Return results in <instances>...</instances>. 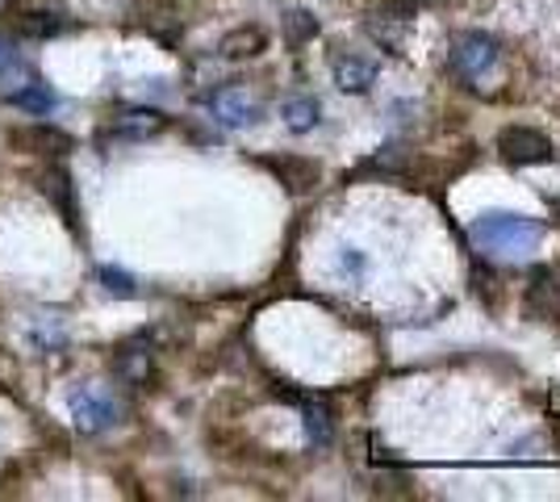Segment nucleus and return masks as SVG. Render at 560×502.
Here are the masks:
<instances>
[{
	"mask_svg": "<svg viewBox=\"0 0 560 502\" xmlns=\"http://www.w3.org/2000/svg\"><path fill=\"white\" fill-rule=\"evenodd\" d=\"M268 167L280 176V185L289 192H310L318 185V164L302 160V155H284V160H268Z\"/></svg>",
	"mask_w": 560,
	"mask_h": 502,
	"instance_id": "8",
	"label": "nucleus"
},
{
	"mask_svg": "<svg viewBox=\"0 0 560 502\" xmlns=\"http://www.w3.org/2000/svg\"><path fill=\"white\" fill-rule=\"evenodd\" d=\"M68 415L71 423L84 431V435H96V431H109L117 423V402L109 394H101L96 385H80L68 394Z\"/></svg>",
	"mask_w": 560,
	"mask_h": 502,
	"instance_id": "3",
	"label": "nucleus"
},
{
	"mask_svg": "<svg viewBox=\"0 0 560 502\" xmlns=\"http://www.w3.org/2000/svg\"><path fill=\"white\" fill-rule=\"evenodd\" d=\"M218 50H222L226 59H256L259 50H268V34H264L259 25H238V30H231V34L218 43Z\"/></svg>",
	"mask_w": 560,
	"mask_h": 502,
	"instance_id": "9",
	"label": "nucleus"
},
{
	"mask_svg": "<svg viewBox=\"0 0 560 502\" xmlns=\"http://www.w3.org/2000/svg\"><path fill=\"white\" fill-rule=\"evenodd\" d=\"M330 72H335V84H339V89H343V93H369V89H373L376 84V63L373 59H360V55H343V50H339V55H335V59H330Z\"/></svg>",
	"mask_w": 560,
	"mask_h": 502,
	"instance_id": "6",
	"label": "nucleus"
},
{
	"mask_svg": "<svg viewBox=\"0 0 560 502\" xmlns=\"http://www.w3.org/2000/svg\"><path fill=\"white\" fill-rule=\"evenodd\" d=\"M9 105H18L22 114H30V118H43V114H50L55 109V93L50 89H43L38 80H30V84H22L18 93L9 96Z\"/></svg>",
	"mask_w": 560,
	"mask_h": 502,
	"instance_id": "13",
	"label": "nucleus"
},
{
	"mask_svg": "<svg viewBox=\"0 0 560 502\" xmlns=\"http://www.w3.org/2000/svg\"><path fill=\"white\" fill-rule=\"evenodd\" d=\"M527 314L532 318H552L560 327V289L552 277H536V285L527 293Z\"/></svg>",
	"mask_w": 560,
	"mask_h": 502,
	"instance_id": "12",
	"label": "nucleus"
},
{
	"mask_svg": "<svg viewBox=\"0 0 560 502\" xmlns=\"http://www.w3.org/2000/svg\"><path fill=\"white\" fill-rule=\"evenodd\" d=\"M502 63V43L493 34H481V30H468L452 43V68L465 80H481L490 75L493 68Z\"/></svg>",
	"mask_w": 560,
	"mask_h": 502,
	"instance_id": "2",
	"label": "nucleus"
},
{
	"mask_svg": "<svg viewBox=\"0 0 560 502\" xmlns=\"http://www.w3.org/2000/svg\"><path fill=\"white\" fill-rule=\"evenodd\" d=\"M25 143L47 147V155H63V151H71V139H68V135H59V130H43V126H34V130L25 135Z\"/></svg>",
	"mask_w": 560,
	"mask_h": 502,
	"instance_id": "16",
	"label": "nucleus"
},
{
	"mask_svg": "<svg viewBox=\"0 0 560 502\" xmlns=\"http://www.w3.org/2000/svg\"><path fill=\"white\" fill-rule=\"evenodd\" d=\"M210 114L226 130H247V126H256L264 109H259V101L247 89H222V93L210 96Z\"/></svg>",
	"mask_w": 560,
	"mask_h": 502,
	"instance_id": "5",
	"label": "nucleus"
},
{
	"mask_svg": "<svg viewBox=\"0 0 560 502\" xmlns=\"http://www.w3.org/2000/svg\"><path fill=\"white\" fill-rule=\"evenodd\" d=\"M472 240H477V247L498 252V256H523L536 247L539 226L523 214H486L472 222Z\"/></svg>",
	"mask_w": 560,
	"mask_h": 502,
	"instance_id": "1",
	"label": "nucleus"
},
{
	"mask_svg": "<svg viewBox=\"0 0 560 502\" xmlns=\"http://www.w3.org/2000/svg\"><path fill=\"white\" fill-rule=\"evenodd\" d=\"M114 373L121 377V382H130V385H147V382H151V348H147L142 339L126 343V348H117Z\"/></svg>",
	"mask_w": 560,
	"mask_h": 502,
	"instance_id": "7",
	"label": "nucleus"
},
{
	"mask_svg": "<svg viewBox=\"0 0 560 502\" xmlns=\"http://www.w3.org/2000/svg\"><path fill=\"white\" fill-rule=\"evenodd\" d=\"M63 17H55V13H30V22H25V34H34V38H50V34H63Z\"/></svg>",
	"mask_w": 560,
	"mask_h": 502,
	"instance_id": "17",
	"label": "nucleus"
},
{
	"mask_svg": "<svg viewBox=\"0 0 560 502\" xmlns=\"http://www.w3.org/2000/svg\"><path fill=\"white\" fill-rule=\"evenodd\" d=\"M498 151H502V160L514 167H527V164H552L557 160V147L548 135H539L532 126H506L502 135H498Z\"/></svg>",
	"mask_w": 560,
	"mask_h": 502,
	"instance_id": "4",
	"label": "nucleus"
},
{
	"mask_svg": "<svg viewBox=\"0 0 560 502\" xmlns=\"http://www.w3.org/2000/svg\"><path fill=\"white\" fill-rule=\"evenodd\" d=\"M302 415H305V431H310L314 444H327L330 435H335V415H330V407L323 402V398H314V402L305 398Z\"/></svg>",
	"mask_w": 560,
	"mask_h": 502,
	"instance_id": "14",
	"label": "nucleus"
},
{
	"mask_svg": "<svg viewBox=\"0 0 560 502\" xmlns=\"http://www.w3.org/2000/svg\"><path fill=\"white\" fill-rule=\"evenodd\" d=\"M280 118H284V126H289L293 135H305V130H314V126L323 121V105H318L314 96H289V101L280 105Z\"/></svg>",
	"mask_w": 560,
	"mask_h": 502,
	"instance_id": "11",
	"label": "nucleus"
},
{
	"mask_svg": "<svg viewBox=\"0 0 560 502\" xmlns=\"http://www.w3.org/2000/svg\"><path fill=\"white\" fill-rule=\"evenodd\" d=\"M4 9H9V0H0V13H4Z\"/></svg>",
	"mask_w": 560,
	"mask_h": 502,
	"instance_id": "20",
	"label": "nucleus"
},
{
	"mask_svg": "<svg viewBox=\"0 0 560 502\" xmlns=\"http://www.w3.org/2000/svg\"><path fill=\"white\" fill-rule=\"evenodd\" d=\"M164 126H167L164 114H155V109H126V114L114 121V135L117 139H151V135H160Z\"/></svg>",
	"mask_w": 560,
	"mask_h": 502,
	"instance_id": "10",
	"label": "nucleus"
},
{
	"mask_svg": "<svg viewBox=\"0 0 560 502\" xmlns=\"http://www.w3.org/2000/svg\"><path fill=\"white\" fill-rule=\"evenodd\" d=\"M96 277H101V281H109V289L121 293V297H130V293H135V281H130V277H121V272H114V268H101Z\"/></svg>",
	"mask_w": 560,
	"mask_h": 502,
	"instance_id": "18",
	"label": "nucleus"
},
{
	"mask_svg": "<svg viewBox=\"0 0 560 502\" xmlns=\"http://www.w3.org/2000/svg\"><path fill=\"white\" fill-rule=\"evenodd\" d=\"M284 34H289V43L298 47V43H305V38L318 34V22H314L305 9H289V13H284Z\"/></svg>",
	"mask_w": 560,
	"mask_h": 502,
	"instance_id": "15",
	"label": "nucleus"
},
{
	"mask_svg": "<svg viewBox=\"0 0 560 502\" xmlns=\"http://www.w3.org/2000/svg\"><path fill=\"white\" fill-rule=\"evenodd\" d=\"M9 63H13V55H9V47L0 43V68H9Z\"/></svg>",
	"mask_w": 560,
	"mask_h": 502,
	"instance_id": "19",
	"label": "nucleus"
}]
</instances>
